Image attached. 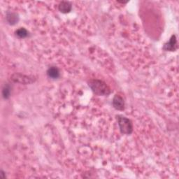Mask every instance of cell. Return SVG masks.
Returning <instances> with one entry per match:
<instances>
[{"mask_svg":"<svg viewBox=\"0 0 179 179\" xmlns=\"http://www.w3.org/2000/svg\"><path fill=\"white\" fill-rule=\"evenodd\" d=\"M92 89L95 93L100 95H107L109 93V90L104 83L99 81H93L90 83Z\"/></svg>","mask_w":179,"mask_h":179,"instance_id":"1","label":"cell"},{"mask_svg":"<svg viewBox=\"0 0 179 179\" xmlns=\"http://www.w3.org/2000/svg\"><path fill=\"white\" fill-rule=\"evenodd\" d=\"M118 123H119L120 128L121 132L124 134H130L132 130V123L127 118L125 117L118 118Z\"/></svg>","mask_w":179,"mask_h":179,"instance_id":"2","label":"cell"},{"mask_svg":"<svg viewBox=\"0 0 179 179\" xmlns=\"http://www.w3.org/2000/svg\"><path fill=\"white\" fill-rule=\"evenodd\" d=\"M113 104H114V107L116 108V109L123 110V109H124V101H123L122 97L119 96V95H116V96L114 97Z\"/></svg>","mask_w":179,"mask_h":179,"instance_id":"3","label":"cell"},{"mask_svg":"<svg viewBox=\"0 0 179 179\" xmlns=\"http://www.w3.org/2000/svg\"><path fill=\"white\" fill-rule=\"evenodd\" d=\"M71 9H72V6H71L70 3L67 2V1H62V3H60V6H59V10L62 13H69L71 11Z\"/></svg>","mask_w":179,"mask_h":179,"instance_id":"4","label":"cell"},{"mask_svg":"<svg viewBox=\"0 0 179 179\" xmlns=\"http://www.w3.org/2000/svg\"><path fill=\"white\" fill-rule=\"evenodd\" d=\"M48 75L50 78L55 79L58 78L59 75H60V73H59L58 69L57 68H55V67H51V68L48 69Z\"/></svg>","mask_w":179,"mask_h":179,"instance_id":"5","label":"cell"},{"mask_svg":"<svg viewBox=\"0 0 179 179\" xmlns=\"http://www.w3.org/2000/svg\"><path fill=\"white\" fill-rule=\"evenodd\" d=\"M175 44H176V39L174 36L171 38V41L169 42L165 46V47H166V50H174V46H176Z\"/></svg>","mask_w":179,"mask_h":179,"instance_id":"6","label":"cell"},{"mask_svg":"<svg viewBox=\"0 0 179 179\" xmlns=\"http://www.w3.org/2000/svg\"><path fill=\"white\" fill-rule=\"evenodd\" d=\"M7 20L10 24H15V22L18 20V18H17L16 15L13 14V13H10L7 15Z\"/></svg>","mask_w":179,"mask_h":179,"instance_id":"7","label":"cell"},{"mask_svg":"<svg viewBox=\"0 0 179 179\" xmlns=\"http://www.w3.org/2000/svg\"><path fill=\"white\" fill-rule=\"evenodd\" d=\"M27 34H28V33H27V30L24 28L19 29L17 30V32H16V34L20 38L26 37V36H27Z\"/></svg>","mask_w":179,"mask_h":179,"instance_id":"8","label":"cell"},{"mask_svg":"<svg viewBox=\"0 0 179 179\" xmlns=\"http://www.w3.org/2000/svg\"><path fill=\"white\" fill-rule=\"evenodd\" d=\"M9 94H10V90L8 87L6 86L3 90V95H4V98H8L9 97Z\"/></svg>","mask_w":179,"mask_h":179,"instance_id":"9","label":"cell"}]
</instances>
